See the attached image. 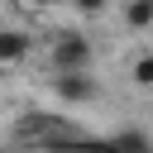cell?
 Segmentation results:
<instances>
[{
  "instance_id": "8992f818",
  "label": "cell",
  "mask_w": 153,
  "mask_h": 153,
  "mask_svg": "<svg viewBox=\"0 0 153 153\" xmlns=\"http://www.w3.org/2000/svg\"><path fill=\"white\" fill-rule=\"evenodd\" d=\"M124 24H129L134 33L153 29V0H124Z\"/></svg>"
},
{
  "instance_id": "6da1fadb",
  "label": "cell",
  "mask_w": 153,
  "mask_h": 153,
  "mask_svg": "<svg viewBox=\"0 0 153 153\" xmlns=\"http://www.w3.org/2000/svg\"><path fill=\"white\" fill-rule=\"evenodd\" d=\"M14 139H19V143H38V148H48V153H72V148L86 139V129H81V124H72L67 115L29 110V115H19Z\"/></svg>"
},
{
  "instance_id": "3957f363",
  "label": "cell",
  "mask_w": 153,
  "mask_h": 153,
  "mask_svg": "<svg viewBox=\"0 0 153 153\" xmlns=\"http://www.w3.org/2000/svg\"><path fill=\"white\" fill-rule=\"evenodd\" d=\"M48 91L62 100V105H96L100 100V81L91 76V72H53L48 76Z\"/></svg>"
},
{
  "instance_id": "5b68a950",
  "label": "cell",
  "mask_w": 153,
  "mask_h": 153,
  "mask_svg": "<svg viewBox=\"0 0 153 153\" xmlns=\"http://www.w3.org/2000/svg\"><path fill=\"white\" fill-rule=\"evenodd\" d=\"M120 153H153V139L143 134V129H115V134H105Z\"/></svg>"
},
{
  "instance_id": "277c9868",
  "label": "cell",
  "mask_w": 153,
  "mask_h": 153,
  "mask_svg": "<svg viewBox=\"0 0 153 153\" xmlns=\"http://www.w3.org/2000/svg\"><path fill=\"white\" fill-rule=\"evenodd\" d=\"M33 53V33L29 29H0V67H19Z\"/></svg>"
},
{
  "instance_id": "30bf717a",
  "label": "cell",
  "mask_w": 153,
  "mask_h": 153,
  "mask_svg": "<svg viewBox=\"0 0 153 153\" xmlns=\"http://www.w3.org/2000/svg\"><path fill=\"white\" fill-rule=\"evenodd\" d=\"M29 10H48V5H57V0H24Z\"/></svg>"
},
{
  "instance_id": "52a82bcc",
  "label": "cell",
  "mask_w": 153,
  "mask_h": 153,
  "mask_svg": "<svg viewBox=\"0 0 153 153\" xmlns=\"http://www.w3.org/2000/svg\"><path fill=\"white\" fill-rule=\"evenodd\" d=\"M129 81L134 86H153V53H139L129 62Z\"/></svg>"
},
{
  "instance_id": "7a4b0ae2",
  "label": "cell",
  "mask_w": 153,
  "mask_h": 153,
  "mask_svg": "<svg viewBox=\"0 0 153 153\" xmlns=\"http://www.w3.org/2000/svg\"><path fill=\"white\" fill-rule=\"evenodd\" d=\"M43 53H48V72H91V62H96L91 38H86V33H76V29L48 33Z\"/></svg>"
},
{
  "instance_id": "ba28073f",
  "label": "cell",
  "mask_w": 153,
  "mask_h": 153,
  "mask_svg": "<svg viewBox=\"0 0 153 153\" xmlns=\"http://www.w3.org/2000/svg\"><path fill=\"white\" fill-rule=\"evenodd\" d=\"M72 153H120V148H115L110 139H96V134H86V139H81Z\"/></svg>"
},
{
  "instance_id": "9c48e42d",
  "label": "cell",
  "mask_w": 153,
  "mask_h": 153,
  "mask_svg": "<svg viewBox=\"0 0 153 153\" xmlns=\"http://www.w3.org/2000/svg\"><path fill=\"white\" fill-rule=\"evenodd\" d=\"M67 5H72L76 14H105V5H110V0H67Z\"/></svg>"
}]
</instances>
